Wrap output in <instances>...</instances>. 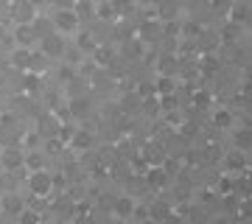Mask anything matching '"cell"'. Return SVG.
<instances>
[{
    "mask_svg": "<svg viewBox=\"0 0 252 224\" xmlns=\"http://www.w3.org/2000/svg\"><path fill=\"white\" fill-rule=\"evenodd\" d=\"M23 168L28 171H36V168H45V154L36 152V149H31V152L23 157Z\"/></svg>",
    "mask_w": 252,
    "mask_h": 224,
    "instance_id": "obj_14",
    "label": "cell"
},
{
    "mask_svg": "<svg viewBox=\"0 0 252 224\" xmlns=\"http://www.w3.org/2000/svg\"><path fill=\"white\" fill-rule=\"evenodd\" d=\"M11 64H14L17 70L28 73V67H31V48L17 45V48H14V54H11Z\"/></svg>",
    "mask_w": 252,
    "mask_h": 224,
    "instance_id": "obj_12",
    "label": "cell"
},
{
    "mask_svg": "<svg viewBox=\"0 0 252 224\" xmlns=\"http://www.w3.org/2000/svg\"><path fill=\"white\" fill-rule=\"evenodd\" d=\"M160 34H162V20H149V23L140 26V36L143 39H157Z\"/></svg>",
    "mask_w": 252,
    "mask_h": 224,
    "instance_id": "obj_16",
    "label": "cell"
},
{
    "mask_svg": "<svg viewBox=\"0 0 252 224\" xmlns=\"http://www.w3.org/2000/svg\"><path fill=\"white\" fill-rule=\"evenodd\" d=\"M45 152H48V154H59V152H64V143L59 140V137H56V134H54V137H48Z\"/></svg>",
    "mask_w": 252,
    "mask_h": 224,
    "instance_id": "obj_30",
    "label": "cell"
},
{
    "mask_svg": "<svg viewBox=\"0 0 252 224\" xmlns=\"http://www.w3.org/2000/svg\"><path fill=\"white\" fill-rule=\"evenodd\" d=\"M213 124H216V129H233V124H235V115L230 112V109H219L216 115H213Z\"/></svg>",
    "mask_w": 252,
    "mask_h": 224,
    "instance_id": "obj_17",
    "label": "cell"
},
{
    "mask_svg": "<svg viewBox=\"0 0 252 224\" xmlns=\"http://www.w3.org/2000/svg\"><path fill=\"white\" fill-rule=\"evenodd\" d=\"M132 210H135V199L132 196H115L112 199V213L115 219H132Z\"/></svg>",
    "mask_w": 252,
    "mask_h": 224,
    "instance_id": "obj_10",
    "label": "cell"
},
{
    "mask_svg": "<svg viewBox=\"0 0 252 224\" xmlns=\"http://www.w3.org/2000/svg\"><path fill=\"white\" fill-rule=\"evenodd\" d=\"M87 109H90L87 98H73L70 104H67V109H64V112H70V118H84V115H87Z\"/></svg>",
    "mask_w": 252,
    "mask_h": 224,
    "instance_id": "obj_19",
    "label": "cell"
},
{
    "mask_svg": "<svg viewBox=\"0 0 252 224\" xmlns=\"http://www.w3.org/2000/svg\"><path fill=\"white\" fill-rule=\"evenodd\" d=\"M118 11L112 9V3H104V6H98V17H115Z\"/></svg>",
    "mask_w": 252,
    "mask_h": 224,
    "instance_id": "obj_32",
    "label": "cell"
},
{
    "mask_svg": "<svg viewBox=\"0 0 252 224\" xmlns=\"http://www.w3.org/2000/svg\"><path fill=\"white\" fill-rule=\"evenodd\" d=\"M39 51L48 56V59H62L64 56V39L59 31H48V34L39 36Z\"/></svg>",
    "mask_w": 252,
    "mask_h": 224,
    "instance_id": "obj_3",
    "label": "cell"
},
{
    "mask_svg": "<svg viewBox=\"0 0 252 224\" xmlns=\"http://www.w3.org/2000/svg\"><path fill=\"white\" fill-rule=\"evenodd\" d=\"M11 17L17 20V23H34L36 20V6L31 0H17L14 6H11Z\"/></svg>",
    "mask_w": 252,
    "mask_h": 224,
    "instance_id": "obj_6",
    "label": "cell"
},
{
    "mask_svg": "<svg viewBox=\"0 0 252 224\" xmlns=\"http://www.w3.org/2000/svg\"><path fill=\"white\" fill-rule=\"evenodd\" d=\"M233 140H235V149H241V152H250V129H238Z\"/></svg>",
    "mask_w": 252,
    "mask_h": 224,
    "instance_id": "obj_27",
    "label": "cell"
},
{
    "mask_svg": "<svg viewBox=\"0 0 252 224\" xmlns=\"http://www.w3.org/2000/svg\"><path fill=\"white\" fill-rule=\"evenodd\" d=\"M39 219H42L39 210H28V207H23V210L17 213V222H23V224H36Z\"/></svg>",
    "mask_w": 252,
    "mask_h": 224,
    "instance_id": "obj_28",
    "label": "cell"
},
{
    "mask_svg": "<svg viewBox=\"0 0 252 224\" xmlns=\"http://www.w3.org/2000/svg\"><path fill=\"white\" fill-rule=\"evenodd\" d=\"M227 193H235V174H227V177L219 179V185H216V196H227Z\"/></svg>",
    "mask_w": 252,
    "mask_h": 224,
    "instance_id": "obj_20",
    "label": "cell"
},
{
    "mask_svg": "<svg viewBox=\"0 0 252 224\" xmlns=\"http://www.w3.org/2000/svg\"><path fill=\"white\" fill-rule=\"evenodd\" d=\"M67 146H70L73 152H87V149L93 146V132H87V129H76L73 137L67 140Z\"/></svg>",
    "mask_w": 252,
    "mask_h": 224,
    "instance_id": "obj_11",
    "label": "cell"
},
{
    "mask_svg": "<svg viewBox=\"0 0 252 224\" xmlns=\"http://www.w3.org/2000/svg\"><path fill=\"white\" fill-rule=\"evenodd\" d=\"M23 143H26V146H36V134H34V132L26 134V140H23Z\"/></svg>",
    "mask_w": 252,
    "mask_h": 224,
    "instance_id": "obj_39",
    "label": "cell"
},
{
    "mask_svg": "<svg viewBox=\"0 0 252 224\" xmlns=\"http://www.w3.org/2000/svg\"><path fill=\"white\" fill-rule=\"evenodd\" d=\"M174 93V76H160L154 81V96H168Z\"/></svg>",
    "mask_w": 252,
    "mask_h": 224,
    "instance_id": "obj_23",
    "label": "cell"
},
{
    "mask_svg": "<svg viewBox=\"0 0 252 224\" xmlns=\"http://www.w3.org/2000/svg\"><path fill=\"white\" fill-rule=\"evenodd\" d=\"M56 6H59V9H73L76 0H56Z\"/></svg>",
    "mask_w": 252,
    "mask_h": 224,
    "instance_id": "obj_38",
    "label": "cell"
},
{
    "mask_svg": "<svg viewBox=\"0 0 252 224\" xmlns=\"http://www.w3.org/2000/svg\"><path fill=\"white\" fill-rule=\"evenodd\" d=\"M76 45H79L81 51H84V48H87V51H93V48H95V45H93V39H90V34H81Z\"/></svg>",
    "mask_w": 252,
    "mask_h": 224,
    "instance_id": "obj_34",
    "label": "cell"
},
{
    "mask_svg": "<svg viewBox=\"0 0 252 224\" xmlns=\"http://www.w3.org/2000/svg\"><path fill=\"white\" fill-rule=\"evenodd\" d=\"M28 70L36 73V76H42V73L48 70V56L45 54L39 56V54H34V51H31V67H28Z\"/></svg>",
    "mask_w": 252,
    "mask_h": 224,
    "instance_id": "obj_24",
    "label": "cell"
},
{
    "mask_svg": "<svg viewBox=\"0 0 252 224\" xmlns=\"http://www.w3.org/2000/svg\"><path fill=\"white\" fill-rule=\"evenodd\" d=\"M247 165H250V160H247V152H241V149H235L224 157V168L230 174H247Z\"/></svg>",
    "mask_w": 252,
    "mask_h": 224,
    "instance_id": "obj_7",
    "label": "cell"
},
{
    "mask_svg": "<svg viewBox=\"0 0 252 224\" xmlns=\"http://www.w3.org/2000/svg\"><path fill=\"white\" fill-rule=\"evenodd\" d=\"M14 42L17 45H26V48H31V45H36L39 42V36H36V31H34V26L31 23H17V28H14Z\"/></svg>",
    "mask_w": 252,
    "mask_h": 224,
    "instance_id": "obj_8",
    "label": "cell"
},
{
    "mask_svg": "<svg viewBox=\"0 0 252 224\" xmlns=\"http://www.w3.org/2000/svg\"><path fill=\"white\" fill-rule=\"evenodd\" d=\"M238 31H241V26H238V23H227V26H224V31L219 34V42L235 45V39H238Z\"/></svg>",
    "mask_w": 252,
    "mask_h": 224,
    "instance_id": "obj_22",
    "label": "cell"
},
{
    "mask_svg": "<svg viewBox=\"0 0 252 224\" xmlns=\"http://www.w3.org/2000/svg\"><path fill=\"white\" fill-rule=\"evenodd\" d=\"M149 219H154V222H171L174 219V205L171 202H152L149 205Z\"/></svg>",
    "mask_w": 252,
    "mask_h": 224,
    "instance_id": "obj_9",
    "label": "cell"
},
{
    "mask_svg": "<svg viewBox=\"0 0 252 224\" xmlns=\"http://www.w3.org/2000/svg\"><path fill=\"white\" fill-rule=\"evenodd\" d=\"M0 205H3V210L6 213H11V216H17L23 207H26V202L20 196H0Z\"/></svg>",
    "mask_w": 252,
    "mask_h": 224,
    "instance_id": "obj_18",
    "label": "cell"
},
{
    "mask_svg": "<svg viewBox=\"0 0 252 224\" xmlns=\"http://www.w3.org/2000/svg\"><path fill=\"white\" fill-rule=\"evenodd\" d=\"M177 70V56H162L160 59V76H171V73Z\"/></svg>",
    "mask_w": 252,
    "mask_h": 224,
    "instance_id": "obj_26",
    "label": "cell"
},
{
    "mask_svg": "<svg viewBox=\"0 0 252 224\" xmlns=\"http://www.w3.org/2000/svg\"><path fill=\"white\" fill-rule=\"evenodd\" d=\"M0 87H3V76H0Z\"/></svg>",
    "mask_w": 252,
    "mask_h": 224,
    "instance_id": "obj_41",
    "label": "cell"
},
{
    "mask_svg": "<svg viewBox=\"0 0 252 224\" xmlns=\"http://www.w3.org/2000/svg\"><path fill=\"white\" fill-rule=\"evenodd\" d=\"M213 9H216V11H219V9L224 11V9H227V0H213Z\"/></svg>",
    "mask_w": 252,
    "mask_h": 224,
    "instance_id": "obj_40",
    "label": "cell"
},
{
    "mask_svg": "<svg viewBox=\"0 0 252 224\" xmlns=\"http://www.w3.org/2000/svg\"><path fill=\"white\" fill-rule=\"evenodd\" d=\"M36 87H39V79H36V73L28 70V76H26V90H28V93H34Z\"/></svg>",
    "mask_w": 252,
    "mask_h": 224,
    "instance_id": "obj_31",
    "label": "cell"
},
{
    "mask_svg": "<svg viewBox=\"0 0 252 224\" xmlns=\"http://www.w3.org/2000/svg\"><path fill=\"white\" fill-rule=\"evenodd\" d=\"M126 6H132V0H115V3H112V9H115L118 14H121V11L126 9Z\"/></svg>",
    "mask_w": 252,
    "mask_h": 224,
    "instance_id": "obj_36",
    "label": "cell"
},
{
    "mask_svg": "<svg viewBox=\"0 0 252 224\" xmlns=\"http://www.w3.org/2000/svg\"><path fill=\"white\" fill-rule=\"evenodd\" d=\"M76 79V70H73V67H62V73H59V81H64V84H67V81H73Z\"/></svg>",
    "mask_w": 252,
    "mask_h": 224,
    "instance_id": "obj_35",
    "label": "cell"
},
{
    "mask_svg": "<svg viewBox=\"0 0 252 224\" xmlns=\"http://www.w3.org/2000/svg\"><path fill=\"white\" fill-rule=\"evenodd\" d=\"M132 219H140V222H149V207H137L132 210Z\"/></svg>",
    "mask_w": 252,
    "mask_h": 224,
    "instance_id": "obj_33",
    "label": "cell"
},
{
    "mask_svg": "<svg viewBox=\"0 0 252 224\" xmlns=\"http://www.w3.org/2000/svg\"><path fill=\"white\" fill-rule=\"evenodd\" d=\"M202 70H205L207 76H210V73H216V70H219V59H216L213 54H207L205 59H202Z\"/></svg>",
    "mask_w": 252,
    "mask_h": 224,
    "instance_id": "obj_29",
    "label": "cell"
},
{
    "mask_svg": "<svg viewBox=\"0 0 252 224\" xmlns=\"http://www.w3.org/2000/svg\"><path fill=\"white\" fill-rule=\"evenodd\" d=\"M143 160L149 162V165H165V152H162V146H149L143 152Z\"/></svg>",
    "mask_w": 252,
    "mask_h": 224,
    "instance_id": "obj_15",
    "label": "cell"
},
{
    "mask_svg": "<svg viewBox=\"0 0 252 224\" xmlns=\"http://www.w3.org/2000/svg\"><path fill=\"white\" fill-rule=\"evenodd\" d=\"M247 20H250V6H247V3H244V6H238V3H235V6H230V23L244 26Z\"/></svg>",
    "mask_w": 252,
    "mask_h": 224,
    "instance_id": "obj_21",
    "label": "cell"
},
{
    "mask_svg": "<svg viewBox=\"0 0 252 224\" xmlns=\"http://www.w3.org/2000/svg\"><path fill=\"white\" fill-rule=\"evenodd\" d=\"M185 34H188V36H199V34H202V28H199V26H185Z\"/></svg>",
    "mask_w": 252,
    "mask_h": 224,
    "instance_id": "obj_37",
    "label": "cell"
},
{
    "mask_svg": "<svg viewBox=\"0 0 252 224\" xmlns=\"http://www.w3.org/2000/svg\"><path fill=\"white\" fill-rule=\"evenodd\" d=\"M23 157H26V152L20 149V143L17 146H6V149H3L0 162H3V168H6V171H11V174H14L17 168H23Z\"/></svg>",
    "mask_w": 252,
    "mask_h": 224,
    "instance_id": "obj_5",
    "label": "cell"
},
{
    "mask_svg": "<svg viewBox=\"0 0 252 224\" xmlns=\"http://www.w3.org/2000/svg\"><path fill=\"white\" fill-rule=\"evenodd\" d=\"M146 188H154V191H162L165 185H168V171H165V165H149L146 168Z\"/></svg>",
    "mask_w": 252,
    "mask_h": 224,
    "instance_id": "obj_4",
    "label": "cell"
},
{
    "mask_svg": "<svg viewBox=\"0 0 252 224\" xmlns=\"http://www.w3.org/2000/svg\"><path fill=\"white\" fill-rule=\"evenodd\" d=\"M59 124H62L59 115H51V112L42 115V118H39V137H54L56 129H59Z\"/></svg>",
    "mask_w": 252,
    "mask_h": 224,
    "instance_id": "obj_13",
    "label": "cell"
},
{
    "mask_svg": "<svg viewBox=\"0 0 252 224\" xmlns=\"http://www.w3.org/2000/svg\"><path fill=\"white\" fill-rule=\"evenodd\" d=\"M28 191L34 199H48L54 191V174H48L45 168H36L28 174Z\"/></svg>",
    "mask_w": 252,
    "mask_h": 224,
    "instance_id": "obj_1",
    "label": "cell"
},
{
    "mask_svg": "<svg viewBox=\"0 0 252 224\" xmlns=\"http://www.w3.org/2000/svg\"><path fill=\"white\" fill-rule=\"evenodd\" d=\"M54 31H59V34H76L79 31V23H81V17H79V11L76 9H56V14H54Z\"/></svg>",
    "mask_w": 252,
    "mask_h": 224,
    "instance_id": "obj_2",
    "label": "cell"
},
{
    "mask_svg": "<svg viewBox=\"0 0 252 224\" xmlns=\"http://www.w3.org/2000/svg\"><path fill=\"white\" fill-rule=\"evenodd\" d=\"M93 54H95V67H107V62L112 59V51H109L107 45H95Z\"/></svg>",
    "mask_w": 252,
    "mask_h": 224,
    "instance_id": "obj_25",
    "label": "cell"
}]
</instances>
